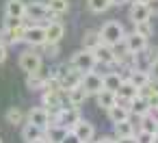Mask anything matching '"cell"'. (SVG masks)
<instances>
[{"instance_id":"e575fe53","label":"cell","mask_w":158,"mask_h":143,"mask_svg":"<svg viewBox=\"0 0 158 143\" xmlns=\"http://www.w3.org/2000/svg\"><path fill=\"white\" fill-rule=\"evenodd\" d=\"M24 20H26V18H11V15H5V26H7V28H20V26H24Z\"/></svg>"},{"instance_id":"4dcf8cb0","label":"cell","mask_w":158,"mask_h":143,"mask_svg":"<svg viewBox=\"0 0 158 143\" xmlns=\"http://www.w3.org/2000/svg\"><path fill=\"white\" fill-rule=\"evenodd\" d=\"M5 119H7V124H11V126H20V124H24V113H22L18 106H13V108L7 111Z\"/></svg>"},{"instance_id":"7bdbcfd3","label":"cell","mask_w":158,"mask_h":143,"mask_svg":"<svg viewBox=\"0 0 158 143\" xmlns=\"http://www.w3.org/2000/svg\"><path fill=\"white\" fill-rule=\"evenodd\" d=\"M110 2H113V7H121V5L130 2V0H110Z\"/></svg>"},{"instance_id":"83f0119b","label":"cell","mask_w":158,"mask_h":143,"mask_svg":"<svg viewBox=\"0 0 158 143\" xmlns=\"http://www.w3.org/2000/svg\"><path fill=\"white\" fill-rule=\"evenodd\" d=\"M82 44H85V48H89V50H95V48L102 44L100 31H87V33H85V37H82Z\"/></svg>"},{"instance_id":"603a6c76","label":"cell","mask_w":158,"mask_h":143,"mask_svg":"<svg viewBox=\"0 0 158 143\" xmlns=\"http://www.w3.org/2000/svg\"><path fill=\"white\" fill-rule=\"evenodd\" d=\"M95 100H98V106H100V108L108 111V108H113V106L117 104V93L110 91V89H102V91L95 95Z\"/></svg>"},{"instance_id":"bcb514c9","label":"cell","mask_w":158,"mask_h":143,"mask_svg":"<svg viewBox=\"0 0 158 143\" xmlns=\"http://www.w3.org/2000/svg\"><path fill=\"white\" fill-rule=\"evenodd\" d=\"M154 143H158V132H156V137H154Z\"/></svg>"},{"instance_id":"f1b7e54d","label":"cell","mask_w":158,"mask_h":143,"mask_svg":"<svg viewBox=\"0 0 158 143\" xmlns=\"http://www.w3.org/2000/svg\"><path fill=\"white\" fill-rule=\"evenodd\" d=\"M141 130H147V132L156 134V132H158V119H156L152 113L143 115V117H141Z\"/></svg>"},{"instance_id":"5b68a950","label":"cell","mask_w":158,"mask_h":143,"mask_svg":"<svg viewBox=\"0 0 158 143\" xmlns=\"http://www.w3.org/2000/svg\"><path fill=\"white\" fill-rule=\"evenodd\" d=\"M80 119H82V117H80L78 106H65V108H61V111L52 117V124H61L63 128L72 130V128L80 121Z\"/></svg>"},{"instance_id":"277c9868","label":"cell","mask_w":158,"mask_h":143,"mask_svg":"<svg viewBox=\"0 0 158 143\" xmlns=\"http://www.w3.org/2000/svg\"><path fill=\"white\" fill-rule=\"evenodd\" d=\"M69 63H72L76 69H80L82 74H87V72H91V69L98 65V59H95V52H93V50L85 48V50H78V52H74Z\"/></svg>"},{"instance_id":"8d00e7d4","label":"cell","mask_w":158,"mask_h":143,"mask_svg":"<svg viewBox=\"0 0 158 143\" xmlns=\"http://www.w3.org/2000/svg\"><path fill=\"white\" fill-rule=\"evenodd\" d=\"M149 78H152V82H158V57H156L154 63L149 65Z\"/></svg>"},{"instance_id":"9c48e42d","label":"cell","mask_w":158,"mask_h":143,"mask_svg":"<svg viewBox=\"0 0 158 143\" xmlns=\"http://www.w3.org/2000/svg\"><path fill=\"white\" fill-rule=\"evenodd\" d=\"M28 124H35L39 128H48L52 124V115L46 106H35L28 111Z\"/></svg>"},{"instance_id":"7a4b0ae2","label":"cell","mask_w":158,"mask_h":143,"mask_svg":"<svg viewBox=\"0 0 158 143\" xmlns=\"http://www.w3.org/2000/svg\"><path fill=\"white\" fill-rule=\"evenodd\" d=\"M26 20H33V22H54L56 20V13L50 11L48 2H39V0H33V2H26Z\"/></svg>"},{"instance_id":"ab89813d","label":"cell","mask_w":158,"mask_h":143,"mask_svg":"<svg viewBox=\"0 0 158 143\" xmlns=\"http://www.w3.org/2000/svg\"><path fill=\"white\" fill-rule=\"evenodd\" d=\"M5 61H7V46L0 44V63H5Z\"/></svg>"},{"instance_id":"ba28073f","label":"cell","mask_w":158,"mask_h":143,"mask_svg":"<svg viewBox=\"0 0 158 143\" xmlns=\"http://www.w3.org/2000/svg\"><path fill=\"white\" fill-rule=\"evenodd\" d=\"M139 91H141V89H139L134 82H130V80L126 78V80L121 82V87L117 89V102L130 108V104H132V100L139 95Z\"/></svg>"},{"instance_id":"52a82bcc","label":"cell","mask_w":158,"mask_h":143,"mask_svg":"<svg viewBox=\"0 0 158 143\" xmlns=\"http://www.w3.org/2000/svg\"><path fill=\"white\" fill-rule=\"evenodd\" d=\"M24 41L33 48H41L48 37H46V26H39V24H33V26H26L24 28Z\"/></svg>"},{"instance_id":"d590c367","label":"cell","mask_w":158,"mask_h":143,"mask_svg":"<svg viewBox=\"0 0 158 143\" xmlns=\"http://www.w3.org/2000/svg\"><path fill=\"white\" fill-rule=\"evenodd\" d=\"M154 137H156V134H152V132H147V130H141V132L136 134V141H139V143H154Z\"/></svg>"},{"instance_id":"ac0fdd59","label":"cell","mask_w":158,"mask_h":143,"mask_svg":"<svg viewBox=\"0 0 158 143\" xmlns=\"http://www.w3.org/2000/svg\"><path fill=\"white\" fill-rule=\"evenodd\" d=\"M106 113H108L110 124H119V121H126V119H130V117H132L130 108H128V106H123V104H119V102H117L113 108H108Z\"/></svg>"},{"instance_id":"8fae6325","label":"cell","mask_w":158,"mask_h":143,"mask_svg":"<svg viewBox=\"0 0 158 143\" xmlns=\"http://www.w3.org/2000/svg\"><path fill=\"white\" fill-rule=\"evenodd\" d=\"M24 28L26 26H20V28H7V26H2V31H0V44L15 46V44L24 41Z\"/></svg>"},{"instance_id":"f6af8a7d","label":"cell","mask_w":158,"mask_h":143,"mask_svg":"<svg viewBox=\"0 0 158 143\" xmlns=\"http://www.w3.org/2000/svg\"><path fill=\"white\" fill-rule=\"evenodd\" d=\"M132 2H147V0H132Z\"/></svg>"},{"instance_id":"f35d334b","label":"cell","mask_w":158,"mask_h":143,"mask_svg":"<svg viewBox=\"0 0 158 143\" xmlns=\"http://www.w3.org/2000/svg\"><path fill=\"white\" fill-rule=\"evenodd\" d=\"M147 9H149V13L152 15H158V0H147Z\"/></svg>"},{"instance_id":"44dd1931","label":"cell","mask_w":158,"mask_h":143,"mask_svg":"<svg viewBox=\"0 0 158 143\" xmlns=\"http://www.w3.org/2000/svg\"><path fill=\"white\" fill-rule=\"evenodd\" d=\"M5 15L24 18V15H26V2H24V0H7V5H5Z\"/></svg>"},{"instance_id":"7dc6e473","label":"cell","mask_w":158,"mask_h":143,"mask_svg":"<svg viewBox=\"0 0 158 143\" xmlns=\"http://www.w3.org/2000/svg\"><path fill=\"white\" fill-rule=\"evenodd\" d=\"M0 143H2V139H0Z\"/></svg>"},{"instance_id":"b9f144b4","label":"cell","mask_w":158,"mask_h":143,"mask_svg":"<svg viewBox=\"0 0 158 143\" xmlns=\"http://www.w3.org/2000/svg\"><path fill=\"white\" fill-rule=\"evenodd\" d=\"M98 143H117V139H113V137H104V139H100Z\"/></svg>"},{"instance_id":"e0dca14e","label":"cell","mask_w":158,"mask_h":143,"mask_svg":"<svg viewBox=\"0 0 158 143\" xmlns=\"http://www.w3.org/2000/svg\"><path fill=\"white\" fill-rule=\"evenodd\" d=\"M63 35H65V26L61 24V22H48V26H46V37H48V44H59L61 39H63Z\"/></svg>"},{"instance_id":"cb8c5ba5","label":"cell","mask_w":158,"mask_h":143,"mask_svg":"<svg viewBox=\"0 0 158 143\" xmlns=\"http://www.w3.org/2000/svg\"><path fill=\"white\" fill-rule=\"evenodd\" d=\"M128 80H130V82H134L139 89H143L145 85H149V82H152V78H149V72H145V69H136V67H132V69H130V76H128Z\"/></svg>"},{"instance_id":"f546056e","label":"cell","mask_w":158,"mask_h":143,"mask_svg":"<svg viewBox=\"0 0 158 143\" xmlns=\"http://www.w3.org/2000/svg\"><path fill=\"white\" fill-rule=\"evenodd\" d=\"M139 95H143L152 106H158V89H156V87H152V82H149V85H145V87L139 91Z\"/></svg>"},{"instance_id":"ee69618b","label":"cell","mask_w":158,"mask_h":143,"mask_svg":"<svg viewBox=\"0 0 158 143\" xmlns=\"http://www.w3.org/2000/svg\"><path fill=\"white\" fill-rule=\"evenodd\" d=\"M33 143H50L48 139H39V141H33Z\"/></svg>"},{"instance_id":"2e32d148","label":"cell","mask_w":158,"mask_h":143,"mask_svg":"<svg viewBox=\"0 0 158 143\" xmlns=\"http://www.w3.org/2000/svg\"><path fill=\"white\" fill-rule=\"evenodd\" d=\"M130 20H132V24L152 20V13L147 9V5L145 2H132V7H130Z\"/></svg>"},{"instance_id":"d6986e66","label":"cell","mask_w":158,"mask_h":143,"mask_svg":"<svg viewBox=\"0 0 158 143\" xmlns=\"http://www.w3.org/2000/svg\"><path fill=\"white\" fill-rule=\"evenodd\" d=\"M22 139H24L26 143L46 139V128H39V126H35V124H26V126L22 128Z\"/></svg>"},{"instance_id":"ffe728a7","label":"cell","mask_w":158,"mask_h":143,"mask_svg":"<svg viewBox=\"0 0 158 143\" xmlns=\"http://www.w3.org/2000/svg\"><path fill=\"white\" fill-rule=\"evenodd\" d=\"M152 111V104L143 98V95H136L134 100H132V104H130V113L136 117V119H141L143 115H147Z\"/></svg>"},{"instance_id":"9a60e30c","label":"cell","mask_w":158,"mask_h":143,"mask_svg":"<svg viewBox=\"0 0 158 143\" xmlns=\"http://www.w3.org/2000/svg\"><path fill=\"white\" fill-rule=\"evenodd\" d=\"M93 52H95L98 63H102V65H113V63H117V57H115L113 46H108V44H104V41H102Z\"/></svg>"},{"instance_id":"7c38bea8","label":"cell","mask_w":158,"mask_h":143,"mask_svg":"<svg viewBox=\"0 0 158 143\" xmlns=\"http://www.w3.org/2000/svg\"><path fill=\"white\" fill-rule=\"evenodd\" d=\"M87 98H89V91L82 87V82L65 91V100H67V104H69V106H80V104H85V100H87Z\"/></svg>"},{"instance_id":"3957f363","label":"cell","mask_w":158,"mask_h":143,"mask_svg":"<svg viewBox=\"0 0 158 143\" xmlns=\"http://www.w3.org/2000/svg\"><path fill=\"white\" fill-rule=\"evenodd\" d=\"M100 37H102V41L104 44H108V46H117V44H121L123 41V37H126V31H123V26L119 24V22H106L102 28H100Z\"/></svg>"},{"instance_id":"7402d4cb","label":"cell","mask_w":158,"mask_h":143,"mask_svg":"<svg viewBox=\"0 0 158 143\" xmlns=\"http://www.w3.org/2000/svg\"><path fill=\"white\" fill-rule=\"evenodd\" d=\"M48 82H50V78H48V76H41V72L28 74V78H26V87H28L31 91H44V89L48 87Z\"/></svg>"},{"instance_id":"8992f818","label":"cell","mask_w":158,"mask_h":143,"mask_svg":"<svg viewBox=\"0 0 158 143\" xmlns=\"http://www.w3.org/2000/svg\"><path fill=\"white\" fill-rule=\"evenodd\" d=\"M41 65H44V59H41L39 52H35V50H26V52L20 54V69H22V72H26V74H35V72L41 69Z\"/></svg>"},{"instance_id":"1f68e13d","label":"cell","mask_w":158,"mask_h":143,"mask_svg":"<svg viewBox=\"0 0 158 143\" xmlns=\"http://www.w3.org/2000/svg\"><path fill=\"white\" fill-rule=\"evenodd\" d=\"M46 2H48L50 11L56 13V15H63V13L69 11V2H67V0H46Z\"/></svg>"},{"instance_id":"4316f807","label":"cell","mask_w":158,"mask_h":143,"mask_svg":"<svg viewBox=\"0 0 158 143\" xmlns=\"http://www.w3.org/2000/svg\"><path fill=\"white\" fill-rule=\"evenodd\" d=\"M126 78L121 76V74H117V72H110V74H106L104 76V89H110V91H115L117 93V89L121 87V82H123Z\"/></svg>"},{"instance_id":"836d02e7","label":"cell","mask_w":158,"mask_h":143,"mask_svg":"<svg viewBox=\"0 0 158 143\" xmlns=\"http://www.w3.org/2000/svg\"><path fill=\"white\" fill-rule=\"evenodd\" d=\"M134 31L139 33V35H143V37H152L154 35V26H152V20H145V22H136L134 24Z\"/></svg>"},{"instance_id":"6da1fadb","label":"cell","mask_w":158,"mask_h":143,"mask_svg":"<svg viewBox=\"0 0 158 143\" xmlns=\"http://www.w3.org/2000/svg\"><path fill=\"white\" fill-rule=\"evenodd\" d=\"M82 72L80 69H76L72 63L67 65H61L59 69H56V74H54V78L59 80V85H61V89L63 91H67V89H72V87H76V85H80L82 82Z\"/></svg>"},{"instance_id":"d4e9b609","label":"cell","mask_w":158,"mask_h":143,"mask_svg":"<svg viewBox=\"0 0 158 143\" xmlns=\"http://www.w3.org/2000/svg\"><path fill=\"white\" fill-rule=\"evenodd\" d=\"M65 134H67V128H63L61 124H50V126L46 128V139H48L50 143H61Z\"/></svg>"},{"instance_id":"d6a6232c","label":"cell","mask_w":158,"mask_h":143,"mask_svg":"<svg viewBox=\"0 0 158 143\" xmlns=\"http://www.w3.org/2000/svg\"><path fill=\"white\" fill-rule=\"evenodd\" d=\"M87 5H89V9L93 13H104V11H108L113 7L110 0H87Z\"/></svg>"},{"instance_id":"60d3db41","label":"cell","mask_w":158,"mask_h":143,"mask_svg":"<svg viewBox=\"0 0 158 143\" xmlns=\"http://www.w3.org/2000/svg\"><path fill=\"white\" fill-rule=\"evenodd\" d=\"M117 143H139L136 137H123V139H117Z\"/></svg>"},{"instance_id":"4fadbf2b","label":"cell","mask_w":158,"mask_h":143,"mask_svg":"<svg viewBox=\"0 0 158 143\" xmlns=\"http://www.w3.org/2000/svg\"><path fill=\"white\" fill-rule=\"evenodd\" d=\"M72 130H74V134L80 139V143H91L93 137H95V128H93V124H89L87 119H80Z\"/></svg>"},{"instance_id":"74e56055","label":"cell","mask_w":158,"mask_h":143,"mask_svg":"<svg viewBox=\"0 0 158 143\" xmlns=\"http://www.w3.org/2000/svg\"><path fill=\"white\" fill-rule=\"evenodd\" d=\"M61 143H80V139L74 134V130H67V134L63 137V141Z\"/></svg>"},{"instance_id":"30bf717a","label":"cell","mask_w":158,"mask_h":143,"mask_svg":"<svg viewBox=\"0 0 158 143\" xmlns=\"http://www.w3.org/2000/svg\"><path fill=\"white\" fill-rule=\"evenodd\" d=\"M82 87L89 91V95H98L104 89V76H100V74H95L91 69V72H87L82 76Z\"/></svg>"},{"instance_id":"5bb4252c","label":"cell","mask_w":158,"mask_h":143,"mask_svg":"<svg viewBox=\"0 0 158 143\" xmlns=\"http://www.w3.org/2000/svg\"><path fill=\"white\" fill-rule=\"evenodd\" d=\"M123 41H126V46H128V50H130L132 54L143 52L145 48H149V46H147V37L139 35L136 31H134V33H130V35H126V37H123Z\"/></svg>"},{"instance_id":"484cf974","label":"cell","mask_w":158,"mask_h":143,"mask_svg":"<svg viewBox=\"0 0 158 143\" xmlns=\"http://www.w3.org/2000/svg\"><path fill=\"white\" fill-rule=\"evenodd\" d=\"M115 137H117V139L134 137V124H132V119H126V121L115 124Z\"/></svg>"}]
</instances>
